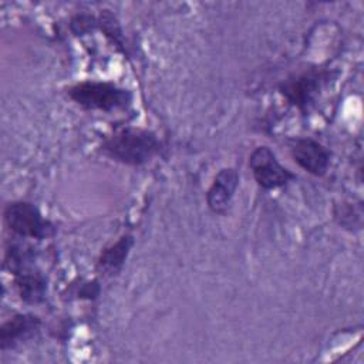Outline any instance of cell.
I'll list each match as a JSON object with an SVG mask.
<instances>
[{
  "label": "cell",
  "mask_w": 364,
  "mask_h": 364,
  "mask_svg": "<svg viewBox=\"0 0 364 364\" xmlns=\"http://www.w3.org/2000/svg\"><path fill=\"white\" fill-rule=\"evenodd\" d=\"M132 246H134L132 235H122L115 243L107 246L101 252L95 266L97 272H100L104 276L117 274L122 269Z\"/></svg>",
  "instance_id": "cell-9"
},
{
  "label": "cell",
  "mask_w": 364,
  "mask_h": 364,
  "mask_svg": "<svg viewBox=\"0 0 364 364\" xmlns=\"http://www.w3.org/2000/svg\"><path fill=\"white\" fill-rule=\"evenodd\" d=\"M97 23H98V28L102 30V33L119 48L124 50V46H122V31H121V27L118 24V21L115 20L114 14L109 13V10H104L101 13V16L97 18Z\"/></svg>",
  "instance_id": "cell-13"
},
{
  "label": "cell",
  "mask_w": 364,
  "mask_h": 364,
  "mask_svg": "<svg viewBox=\"0 0 364 364\" xmlns=\"http://www.w3.org/2000/svg\"><path fill=\"white\" fill-rule=\"evenodd\" d=\"M361 205L355 206L353 203H341L334 208L336 220L346 229L360 228L361 226Z\"/></svg>",
  "instance_id": "cell-12"
},
{
  "label": "cell",
  "mask_w": 364,
  "mask_h": 364,
  "mask_svg": "<svg viewBox=\"0 0 364 364\" xmlns=\"http://www.w3.org/2000/svg\"><path fill=\"white\" fill-rule=\"evenodd\" d=\"M40 326L41 320L34 314H16L0 327V348L4 351L30 340Z\"/></svg>",
  "instance_id": "cell-7"
},
{
  "label": "cell",
  "mask_w": 364,
  "mask_h": 364,
  "mask_svg": "<svg viewBox=\"0 0 364 364\" xmlns=\"http://www.w3.org/2000/svg\"><path fill=\"white\" fill-rule=\"evenodd\" d=\"M161 151L158 136L144 128H122L101 144V152L124 165L139 166L149 162Z\"/></svg>",
  "instance_id": "cell-1"
},
{
  "label": "cell",
  "mask_w": 364,
  "mask_h": 364,
  "mask_svg": "<svg viewBox=\"0 0 364 364\" xmlns=\"http://www.w3.org/2000/svg\"><path fill=\"white\" fill-rule=\"evenodd\" d=\"M98 294H100V286H98V282H95V280L82 284V287L78 290V296L85 297V299H94Z\"/></svg>",
  "instance_id": "cell-15"
},
{
  "label": "cell",
  "mask_w": 364,
  "mask_h": 364,
  "mask_svg": "<svg viewBox=\"0 0 364 364\" xmlns=\"http://www.w3.org/2000/svg\"><path fill=\"white\" fill-rule=\"evenodd\" d=\"M291 156L294 162L306 172L321 176L330 165L328 149L313 138H299L291 145Z\"/></svg>",
  "instance_id": "cell-6"
},
{
  "label": "cell",
  "mask_w": 364,
  "mask_h": 364,
  "mask_svg": "<svg viewBox=\"0 0 364 364\" xmlns=\"http://www.w3.org/2000/svg\"><path fill=\"white\" fill-rule=\"evenodd\" d=\"M97 27H98L97 18L94 16H90V14H77L70 21V30L75 36H82V34L94 30Z\"/></svg>",
  "instance_id": "cell-14"
},
{
  "label": "cell",
  "mask_w": 364,
  "mask_h": 364,
  "mask_svg": "<svg viewBox=\"0 0 364 364\" xmlns=\"http://www.w3.org/2000/svg\"><path fill=\"white\" fill-rule=\"evenodd\" d=\"M14 277H16L14 279L16 289L23 301L30 304H37L46 299L47 280L40 272L27 269L14 274Z\"/></svg>",
  "instance_id": "cell-10"
},
{
  "label": "cell",
  "mask_w": 364,
  "mask_h": 364,
  "mask_svg": "<svg viewBox=\"0 0 364 364\" xmlns=\"http://www.w3.org/2000/svg\"><path fill=\"white\" fill-rule=\"evenodd\" d=\"M237 182H239V175L236 169L223 168L219 171V173L215 176L206 193V202L212 212L222 213L228 208L237 188Z\"/></svg>",
  "instance_id": "cell-8"
},
{
  "label": "cell",
  "mask_w": 364,
  "mask_h": 364,
  "mask_svg": "<svg viewBox=\"0 0 364 364\" xmlns=\"http://www.w3.org/2000/svg\"><path fill=\"white\" fill-rule=\"evenodd\" d=\"M249 166L253 178L263 189H276L284 186L294 175L284 168L269 146H257L249 156Z\"/></svg>",
  "instance_id": "cell-5"
},
{
  "label": "cell",
  "mask_w": 364,
  "mask_h": 364,
  "mask_svg": "<svg viewBox=\"0 0 364 364\" xmlns=\"http://www.w3.org/2000/svg\"><path fill=\"white\" fill-rule=\"evenodd\" d=\"M67 94L77 105L88 111L111 112L128 107L132 101L129 90L105 81H82L70 87Z\"/></svg>",
  "instance_id": "cell-2"
},
{
  "label": "cell",
  "mask_w": 364,
  "mask_h": 364,
  "mask_svg": "<svg viewBox=\"0 0 364 364\" xmlns=\"http://www.w3.org/2000/svg\"><path fill=\"white\" fill-rule=\"evenodd\" d=\"M33 259L34 252L30 246H24L21 243H10L6 249L4 264L10 269L13 274H17L23 270L30 269Z\"/></svg>",
  "instance_id": "cell-11"
},
{
  "label": "cell",
  "mask_w": 364,
  "mask_h": 364,
  "mask_svg": "<svg viewBox=\"0 0 364 364\" xmlns=\"http://www.w3.org/2000/svg\"><path fill=\"white\" fill-rule=\"evenodd\" d=\"M331 78L333 71L330 68L313 67L300 74L290 75L279 85V90L287 102L294 105L303 115H306L320 91Z\"/></svg>",
  "instance_id": "cell-3"
},
{
  "label": "cell",
  "mask_w": 364,
  "mask_h": 364,
  "mask_svg": "<svg viewBox=\"0 0 364 364\" xmlns=\"http://www.w3.org/2000/svg\"><path fill=\"white\" fill-rule=\"evenodd\" d=\"M7 228L20 237L46 239L54 233V226L46 220L40 210L28 202H11L4 208Z\"/></svg>",
  "instance_id": "cell-4"
}]
</instances>
